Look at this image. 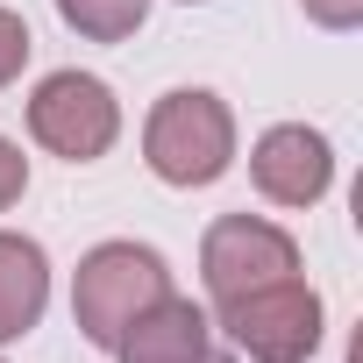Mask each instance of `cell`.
<instances>
[{
	"label": "cell",
	"instance_id": "obj_1",
	"mask_svg": "<svg viewBox=\"0 0 363 363\" xmlns=\"http://www.w3.org/2000/svg\"><path fill=\"white\" fill-rule=\"evenodd\" d=\"M143 157L164 186L193 193V186H214V178L235 164V114L221 93L207 86H178L150 107L143 121Z\"/></svg>",
	"mask_w": 363,
	"mask_h": 363
},
{
	"label": "cell",
	"instance_id": "obj_2",
	"mask_svg": "<svg viewBox=\"0 0 363 363\" xmlns=\"http://www.w3.org/2000/svg\"><path fill=\"white\" fill-rule=\"evenodd\" d=\"M214 328L242 363H313V349L328 335V306L292 271V278H271V285H257L242 299H221Z\"/></svg>",
	"mask_w": 363,
	"mask_h": 363
},
{
	"label": "cell",
	"instance_id": "obj_3",
	"mask_svg": "<svg viewBox=\"0 0 363 363\" xmlns=\"http://www.w3.org/2000/svg\"><path fill=\"white\" fill-rule=\"evenodd\" d=\"M171 292V264L150 250V242H100L79 257V278H72V320L93 349H114L121 328L135 313H150L157 299Z\"/></svg>",
	"mask_w": 363,
	"mask_h": 363
},
{
	"label": "cell",
	"instance_id": "obj_4",
	"mask_svg": "<svg viewBox=\"0 0 363 363\" xmlns=\"http://www.w3.org/2000/svg\"><path fill=\"white\" fill-rule=\"evenodd\" d=\"M29 135H36L50 157H65V164H93V157H107L114 135H121V100H114V86L93 79V72H50V79H36V93H29Z\"/></svg>",
	"mask_w": 363,
	"mask_h": 363
},
{
	"label": "cell",
	"instance_id": "obj_5",
	"mask_svg": "<svg viewBox=\"0 0 363 363\" xmlns=\"http://www.w3.org/2000/svg\"><path fill=\"white\" fill-rule=\"evenodd\" d=\"M292 271H299V242L264 214H221L200 235V285H207L214 306L242 299V292H257L271 278H292Z\"/></svg>",
	"mask_w": 363,
	"mask_h": 363
},
{
	"label": "cell",
	"instance_id": "obj_6",
	"mask_svg": "<svg viewBox=\"0 0 363 363\" xmlns=\"http://www.w3.org/2000/svg\"><path fill=\"white\" fill-rule=\"evenodd\" d=\"M250 178L271 207H320L335 186V143L306 121H278L250 150Z\"/></svg>",
	"mask_w": 363,
	"mask_h": 363
},
{
	"label": "cell",
	"instance_id": "obj_7",
	"mask_svg": "<svg viewBox=\"0 0 363 363\" xmlns=\"http://www.w3.org/2000/svg\"><path fill=\"white\" fill-rule=\"evenodd\" d=\"M114 356H121V363H242V356L221 342L214 313L193 306L186 292H164L150 313H135V320L121 328Z\"/></svg>",
	"mask_w": 363,
	"mask_h": 363
},
{
	"label": "cell",
	"instance_id": "obj_8",
	"mask_svg": "<svg viewBox=\"0 0 363 363\" xmlns=\"http://www.w3.org/2000/svg\"><path fill=\"white\" fill-rule=\"evenodd\" d=\"M50 306V257L36 235H15L0 228V349L22 342Z\"/></svg>",
	"mask_w": 363,
	"mask_h": 363
},
{
	"label": "cell",
	"instance_id": "obj_9",
	"mask_svg": "<svg viewBox=\"0 0 363 363\" xmlns=\"http://www.w3.org/2000/svg\"><path fill=\"white\" fill-rule=\"evenodd\" d=\"M65 29H79L86 43H128L150 15V0H57Z\"/></svg>",
	"mask_w": 363,
	"mask_h": 363
},
{
	"label": "cell",
	"instance_id": "obj_10",
	"mask_svg": "<svg viewBox=\"0 0 363 363\" xmlns=\"http://www.w3.org/2000/svg\"><path fill=\"white\" fill-rule=\"evenodd\" d=\"M22 65H29V22L15 8H0V93L22 79Z\"/></svg>",
	"mask_w": 363,
	"mask_h": 363
},
{
	"label": "cell",
	"instance_id": "obj_11",
	"mask_svg": "<svg viewBox=\"0 0 363 363\" xmlns=\"http://www.w3.org/2000/svg\"><path fill=\"white\" fill-rule=\"evenodd\" d=\"M22 193H29V157H22V143L0 135V214H8Z\"/></svg>",
	"mask_w": 363,
	"mask_h": 363
},
{
	"label": "cell",
	"instance_id": "obj_12",
	"mask_svg": "<svg viewBox=\"0 0 363 363\" xmlns=\"http://www.w3.org/2000/svg\"><path fill=\"white\" fill-rule=\"evenodd\" d=\"M306 8V22H320V29H335V36H349L356 22H363V0H299Z\"/></svg>",
	"mask_w": 363,
	"mask_h": 363
}]
</instances>
